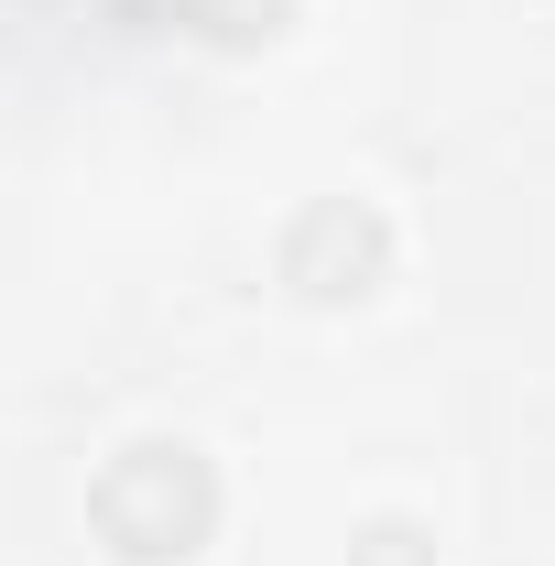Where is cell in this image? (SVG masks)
Listing matches in <instances>:
<instances>
[{
    "mask_svg": "<svg viewBox=\"0 0 555 566\" xmlns=\"http://www.w3.org/2000/svg\"><path fill=\"white\" fill-rule=\"evenodd\" d=\"M87 534L121 566H186L218 534V469L186 436H132V447L87 480Z\"/></svg>",
    "mask_w": 555,
    "mask_h": 566,
    "instance_id": "cell-1",
    "label": "cell"
},
{
    "mask_svg": "<svg viewBox=\"0 0 555 566\" xmlns=\"http://www.w3.org/2000/svg\"><path fill=\"white\" fill-rule=\"evenodd\" d=\"M273 262H283V283L305 305H359L370 283L392 273V218L370 208V197H316V208H294Z\"/></svg>",
    "mask_w": 555,
    "mask_h": 566,
    "instance_id": "cell-2",
    "label": "cell"
},
{
    "mask_svg": "<svg viewBox=\"0 0 555 566\" xmlns=\"http://www.w3.org/2000/svg\"><path fill=\"white\" fill-rule=\"evenodd\" d=\"M175 22L197 44H218V55H251V44H273L294 22V0H175Z\"/></svg>",
    "mask_w": 555,
    "mask_h": 566,
    "instance_id": "cell-3",
    "label": "cell"
},
{
    "mask_svg": "<svg viewBox=\"0 0 555 566\" xmlns=\"http://www.w3.org/2000/svg\"><path fill=\"white\" fill-rule=\"evenodd\" d=\"M348 566H436V534L425 523H359Z\"/></svg>",
    "mask_w": 555,
    "mask_h": 566,
    "instance_id": "cell-4",
    "label": "cell"
}]
</instances>
